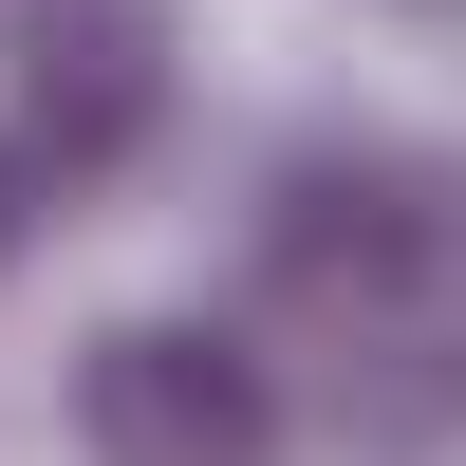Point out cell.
<instances>
[{
    "instance_id": "1",
    "label": "cell",
    "mask_w": 466,
    "mask_h": 466,
    "mask_svg": "<svg viewBox=\"0 0 466 466\" xmlns=\"http://www.w3.org/2000/svg\"><path fill=\"white\" fill-rule=\"evenodd\" d=\"M75 448L94 466H280V373L224 318H112L75 355Z\"/></svg>"
},
{
    "instance_id": "2",
    "label": "cell",
    "mask_w": 466,
    "mask_h": 466,
    "mask_svg": "<svg viewBox=\"0 0 466 466\" xmlns=\"http://www.w3.org/2000/svg\"><path fill=\"white\" fill-rule=\"evenodd\" d=\"M19 131L75 187L168 131V0H19Z\"/></svg>"
},
{
    "instance_id": "3",
    "label": "cell",
    "mask_w": 466,
    "mask_h": 466,
    "mask_svg": "<svg viewBox=\"0 0 466 466\" xmlns=\"http://www.w3.org/2000/svg\"><path fill=\"white\" fill-rule=\"evenodd\" d=\"M56 206H75V168H56V149L19 131V112H0V261H19L37 224H56Z\"/></svg>"
}]
</instances>
